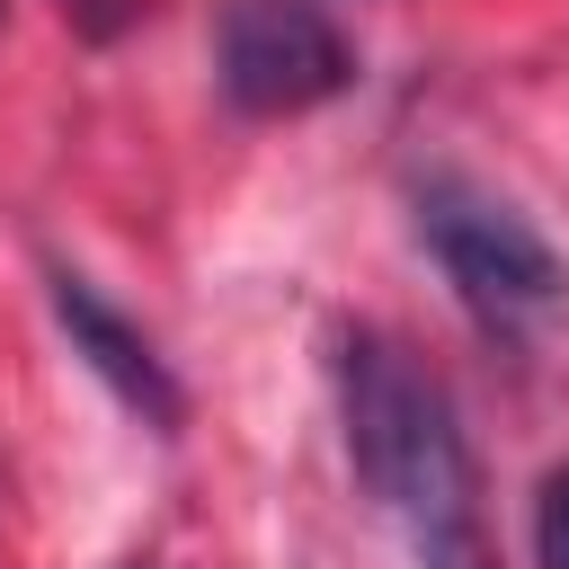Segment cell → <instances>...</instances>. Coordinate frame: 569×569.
Masks as SVG:
<instances>
[{"label":"cell","instance_id":"obj_1","mask_svg":"<svg viewBox=\"0 0 569 569\" xmlns=\"http://www.w3.org/2000/svg\"><path fill=\"white\" fill-rule=\"evenodd\" d=\"M338 418H347L356 480L409 533L453 525V516H480V471H471V445L453 427L445 382L418 373L382 329H347L338 338Z\"/></svg>","mask_w":569,"mask_h":569},{"label":"cell","instance_id":"obj_2","mask_svg":"<svg viewBox=\"0 0 569 569\" xmlns=\"http://www.w3.org/2000/svg\"><path fill=\"white\" fill-rule=\"evenodd\" d=\"M418 240L436 249V267L453 276V293H462L480 320L525 329V320H551V311L569 302L560 249H551L507 196H489V187H471V178H453V169L418 178Z\"/></svg>","mask_w":569,"mask_h":569},{"label":"cell","instance_id":"obj_3","mask_svg":"<svg viewBox=\"0 0 569 569\" xmlns=\"http://www.w3.org/2000/svg\"><path fill=\"white\" fill-rule=\"evenodd\" d=\"M213 71L240 116H302L356 80V44L311 0H231L213 27Z\"/></svg>","mask_w":569,"mask_h":569},{"label":"cell","instance_id":"obj_4","mask_svg":"<svg viewBox=\"0 0 569 569\" xmlns=\"http://www.w3.org/2000/svg\"><path fill=\"white\" fill-rule=\"evenodd\" d=\"M53 320L71 329V356H89V373L142 418V427H160V436H178V418H187V391H178V373L160 365V347L89 284V276H71V267H53Z\"/></svg>","mask_w":569,"mask_h":569},{"label":"cell","instance_id":"obj_5","mask_svg":"<svg viewBox=\"0 0 569 569\" xmlns=\"http://www.w3.org/2000/svg\"><path fill=\"white\" fill-rule=\"evenodd\" d=\"M409 551H418V569H498V542L480 533V516L427 525V533H409Z\"/></svg>","mask_w":569,"mask_h":569},{"label":"cell","instance_id":"obj_6","mask_svg":"<svg viewBox=\"0 0 569 569\" xmlns=\"http://www.w3.org/2000/svg\"><path fill=\"white\" fill-rule=\"evenodd\" d=\"M533 560L542 569H569V471H551L542 498H533Z\"/></svg>","mask_w":569,"mask_h":569},{"label":"cell","instance_id":"obj_7","mask_svg":"<svg viewBox=\"0 0 569 569\" xmlns=\"http://www.w3.org/2000/svg\"><path fill=\"white\" fill-rule=\"evenodd\" d=\"M53 9L71 18V36H80V44H116V36L142 18V0H53Z\"/></svg>","mask_w":569,"mask_h":569}]
</instances>
